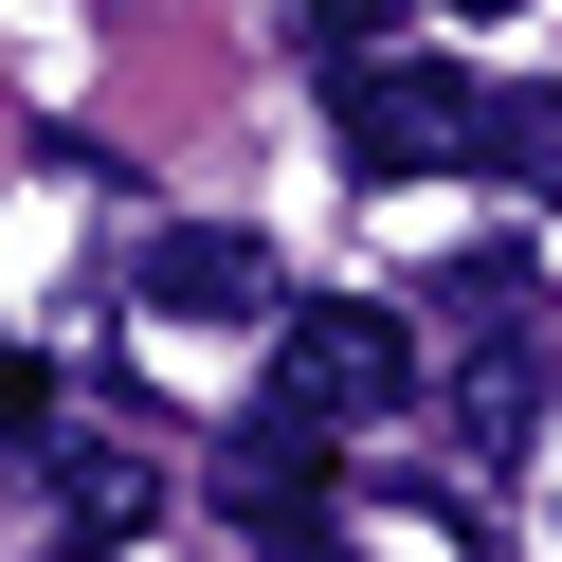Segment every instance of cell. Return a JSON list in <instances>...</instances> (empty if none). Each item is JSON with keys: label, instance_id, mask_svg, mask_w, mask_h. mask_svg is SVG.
<instances>
[{"label": "cell", "instance_id": "3957f363", "mask_svg": "<svg viewBox=\"0 0 562 562\" xmlns=\"http://www.w3.org/2000/svg\"><path fill=\"white\" fill-rule=\"evenodd\" d=\"M127 291L164 308V327H272V236H236V218H164L146 255H127Z\"/></svg>", "mask_w": 562, "mask_h": 562}, {"label": "cell", "instance_id": "277c9868", "mask_svg": "<svg viewBox=\"0 0 562 562\" xmlns=\"http://www.w3.org/2000/svg\"><path fill=\"white\" fill-rule=\"evenodd\" d=\"M308 436H327V417H291V400H272L255 436L218 453V508L255 526V544H308V508H327V453H308Z\"/></svg>", "mask_w": 562, "mask_h": 562}, {"label": "cell", "instance_id": "8fae6325", "mask_svg": "<svg viewBox=\"0 0 562 562\" xmlns=\"http://www.w3.org/2000/svg\"><path fill=\"white\" fill-rule=\"evenodd\" d=\"M453 19H526V0H453Z\"/></svg>", "mask_w": 562, "mask_h": 562}, {"label": "cell", "instance_id": "6da1fadb", "mask_svg": "<svg viewBox=\"0 0 562 562\" xmlns=\"http://www.w3.org/2000/svg\"><path fill=\"white\" fill-rule=\"evenodd\" d=\"M272 400L327 417V436H363V417H400V400H417V327H400V308H363V291L272 308Z\"/></svg>", "mask_w": 562, "mask_h": 562}, {"label": "cell", "instance_id": "52a82bcc", "mask_svg": "<svg viewBox=\"0 0 562 562\" xmlns=\"http://www.w3.org/2000/svg\"><path fill=\"white\" fill-rule=\"evenodd\" d=\"M146 526H164V472H146V453H110V436L55 453V544H146Z\"/></svg>", "mask_w": 562, "mask_h": 562}, {"label": "cell", "instance_id": "7a4b0ae2", "mask_svg": "<svg viewBox=\"0 0 562 562\" xmlns=\"http://www.w3.org/2000/svg\"><path fill=\"white\" fill-rule=\"evenodd\" d=\"M345 164H363V182H417V164H472V74H436V55H345Z\"/></svg>", "mask_w": 562, "mask_h": 562}, {"label": "cell", "instance_id": "5b68a950", "mask_svg": "<svg viewBox=\"0 0 562 562\" xmlns=\"http://www.w3.org/2000/svg\"><path fill=\"white\" fill-rule=\"evenodd\" d=\"M453 436H472L490 472L544 436V327H472V363H453Z\"/></svg>", "mask_w": 562, "mask_h": 562}, {"label": "cell", "instance_id": "ba28073f", "mask_svg": "<svg viewBox=\"0 0 562 562\" xmlns=\"http://www.w3.org/2000/svg\"><path fill=\"white\" fill-rule=\"evenodd\" d=\"M436 327L453 345H472V327H544V272H526V255H453L436 272Z\"/></svg>", "mask_w": 562, "mask_h": 562}, {"label": "cell", "instance_id": "9c48e42d", "mask_svg": "<svg viewBox=\"0 0 562 562\" xmlns=\"http://www.w3.org/2000/svg\"><path fill=\"white\" fill-rule=\"evenodd\" d=\"M272 19H291V37H308V55H363V37H381V19H400V0H272Z\"/></svg>", "mask_w": 562, "mask_h": 562}, {"label": "cell", "instance_id": "8992f818", "mask_svg": "<svg viewBox=\"0 0 562 562\" xmlns=\"http://www.w3.org/2000/svg\"><path fill=\"white\" fill-rule=\"evenodd\" d=\"M472 182H508V200H562V74H508V91L472 74Z\"/></svg>", "mask_w": 562, "mask_h": 562}, {"label": "cell", "instance_id": "30bf717a", "mask_svg": "<svg viewBox=\"0 0 562 562\" xmlns=\"http://www.w3.org/2000/svg\"><path fill=\"white\" fill-rule=\"evenodd\" d=\"M37 400H55V381L19 363V345H0V436H37Z\"/></svg>", "mask_w": 562, "mask_h": 562}]
</instances>
